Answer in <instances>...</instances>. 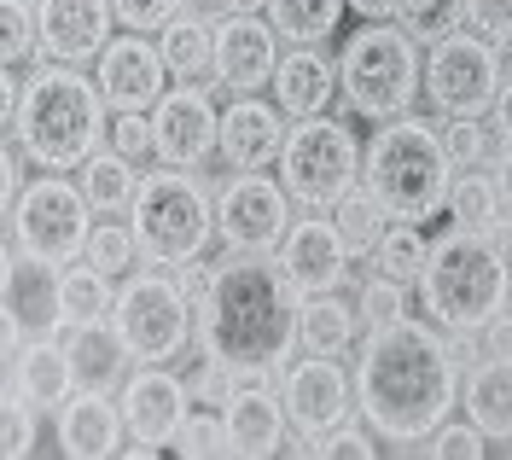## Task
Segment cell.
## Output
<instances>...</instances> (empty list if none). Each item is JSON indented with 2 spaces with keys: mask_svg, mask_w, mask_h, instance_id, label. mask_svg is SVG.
I'll return each mask as SVG.
<instances>
[{
  "mask_svg": "<svg viewBox=\"0 0 512 460\" xmlns=\"http://www.w3.org/2000/svg\"><path fill=\"white\" fill-rule=\"evenodd\" d=\"M478 356H512V309L478 327Z\"/></svg>",
  "mask_w": 512,
  "mask_h": 460,
  "instance_id": "50",
  "label": "cell"
},
{
  "mask_svg": "<svg viewBox=\"0 0 512 460\" xmlns=\"http://www.w3.org/2000/svg\"><path fill=\"white\" fill-rule=\"evenodd\" d=\"M198 315V338L222 356L239 385L251 379H286L297 344V315H303V292L291 286L280 257H245V251H222L216 257V286L204 303H192Z\"/></svg>",
  "mask_w": 512,
  "mask_h": 460,
  "instance_id": "2",
  "label": "cell"
},
{
  "mask_svg": "<svg viewBox=\"0 0 512 460\" xmlns=\"http://www.w3.org/2000/svg\"><path fill=\"white\" fill-rule=\"evenodd\" d=\"M355 321H361V332L408 321V280H390L373 268V280H361V297H355Z\"/></svg>",
  "mask_w": 512,
  "mask_h": 460,
  "instance_id": "37",
  "label": "cell"
},
{
  "mask_svg": "<svg viewBox=\"0 0 512 460\" xmlns=\"http://www.w3.org/2000/svg\"><path fill=\"white\" fill-rule=\"evenodd\" d=\"M117 6V24L134 35H152V30H169L181 12H187V0H111Z\"/></svg>",
  "mask_w": 512,
  "mask_h": 460,
  "instance_id": "43",
  "label": "cell"
},
{
  "mask_svg": "<svg viewBox=\"0 0 512 460\" xmlns=\"http://www.w3.org/2000/svg\"><path fill=\"white\" fill-rule=\"evenodd\" d=\"M414 286L425 297V315L443 332L478 338L483 321H495L512 303V263L489 233L448 222L443 233H431V257H425V274Z\"/></svg>",
  "mask_w": 512,
  "mask_h": 460,
  "instance_id": "4",
  "label": "cell"
},
{
  "mask_svg": "<svg viewBox=\"0 0 512 460\" xmlns=\"http://www.w3.org/2000/svg\"><path fill=\"white\" fill-rule=\"evenodd\" d=\"M99 94L111 111H152L163 94H169V65H163L158 41L146 35H117L105 53H99Z\"/></svg>",
  "mask_w": 512,
  "mask_h": 460,
  "instance_id": "19",
  "label": "cell"
},
{
  "mask_svg": "<svg viewBox=\"0 0 512 460\" xmlns=\"http://www.w3.org/2000/svg\"><path fill=\"white\" fill-rule=\"evenodd\" d=\"M280 70V35L268 18H216V76L227 94H256Z\"/></svg>",
  "mask_w": 512,
  "mask_h": 460,
  "instance_id": "21",
  "label": "cell"
},
{
  "mask_svg": "<svg viewBox=\"0 0 512 460\" xmlns=\"http://www.w3.org/2000/svg\"><path fill=\"white\" fill-rule=\"evenodd\" d=\"M192 169H152L140 175V193L128 210V228L140 239V257L152 268H181L210 251L216 239V198L204 193Z\"/></svg>",
  "mask_w": 512,
  "mask_h": 460,
  "instance_id": "7",
  "label": "cell"
},
{
  "mask_svg": "<svg viewBox=\"0 0 512 460\" xmlns=\"http://www.w3.org/2000/svg\"><path fill=\"white\" fill-rule=\"evenodd\" d=\"M111 327L128 344L134 362H175L198 338V315H192V297L181 292V280H169L146 263L134 280L117 286V309H111Z\"/></svg>",
  "mask_w": 512,
  "mask_h": 460,
  "instance_id": "9",
  "label": "cell"
},
{
  "mask_svg": "<svg viewBox=\"0 0 512 460\" xmlns=\"http://www.w3.org/2000/svg\"><path fill=\"white\" fill-rule=\"evenodd\" d=\"M297 344H303V356H350L361 344V321H355V309L338 292H315L303 297Z\"/></svg>",
  "mask_w": 512,
  "mask_h": 460,
  "instance_id": "28",
  "label": "cell"
},
{
  "mask_svg": "<svg viewBox=\"0 0 512 460\" xmlns=\"http://www.w3.org/2000/svg\"><path fill=\"white\" fill-rule=\"evenodd\" d=\"M507 449H512V443H507Z\"/></svg>",
  "mask_w": 512,
  "mask_h": 460,
  "instance_id": "58",
  "label": "cell"
},
{
  "mask_svg": "<svg viewBox=\"0 0 512 460\" xmlns=\"http://www.w3.org/2000/svg\"><path fill=\"white\" fill-rule=\"evenodd\" d=\"M24 164H30V152L12 140V146H6V158H0V198H6V216H12V204L24 198V187H30V181H24Z\"/></svg>",
  "mask_w": 512,
  "mask_h": 460,
  "instance_id": "49",
  "label": "cell"
},
{
  "mask_svg": "<svg viewBox=\"0 0 512 460\" xmlns=\"http://www.w3.org/2000/svg\"><path fill=\"white\" fill-rule=\"evenodd\" d=\"M315 455H350V460H373L379 455V437L373 431H355V420H344L338 431L315 437Z\"/></svg>",
  "mask_w": 512,
  "mask_h": 460,
  "instance_id": "48",
  "label": "cell"
},
{
  "mask_svg": "<svg viewBox=\"0 0 512 460\" xmlns=\"http://www.w3.org/2000/svg\"><path fill=\"white\" fill-rule=\"evenodd\" d=\"M419 449H425V460H478L483 449H489V437H483L472 420H443Z\"/></svg>",
  "mask_w": 512,
  "mask_h": 460,
  "instance_id": "41",
  "label": "cell"
},
{
  "mask_svg": "<svg viewBox=\"0 0 512 460\" xmlns=\"http://www.w3.org/2000/svg\"><path fill=\"white\" fill-rule=\"evenodd\" d=\"M443 146H448V164H454V175H460V169H483L489 158H495V134L483 129V123H448Z\"/></svg>",
  "mask_w": 512,
  "mask_h": 460,
  "instance_id": "42",
  "label": "cell"
},
{
  "mask_svg": "<svg viewBox=\"0 0 512 460\" xmlns=\"http://www.w3.org/2000/svg\"><path fill=\"white\" fill-rule=\"evenodd\" d=\"M12 391H24L41 414H59L64 402L82 391L70 350H64V344H53V338H30V344L12 356Z\"/></svg>",
  "mask_w": 512,
  "mask_h": 460,
  "instance_id": "25",
  "label": "cell"
},
{
  "mask_svg": "<svg viewBox=\"0 0 512 460\" xmlns=\"http://www.w3.org/2000/svg\"><path fill=\"white\" fill-rule=\"evenodd\" d=\"M425 257H431V239L419 233V222H390L373 251V268L390 274V280H419L425 274Z\"/></svg>",
  "mask_w": 512,
  "mask_h": 460,
  "instance_id": "36",
  "label": "cell"
},
{
  "mask_svg": "<svg viewBox=\"0 0 512 460\" xmlns=\"http://www.w3.org/2000/svg\"><path fill=\"white\" fill-rule=\"evenodd\" d=\"M187 12H198V18H227V0H187Z\"/></svg>",
  "mask_w": 512,
  "mask_h": 460,
  "instance_id": "56",
  "label": "cell"
},
{
  "mask_svg": "<svg viewBox=\"0 0 512 460\" xmlns=\"http://www.w3.org/2000/svg\"><path fill=\"white\" fill-rule=\"evenodd\" d=\"M175 280H181V292H187L192 303H204V292L216 286V263H204V257H192V263H181V274H175Z\"/></svg>",
  "mask_w": 512,
  "mask_h": 460,
  "instance_id": "51",
  "label": "cell"
},
{
  "mask_svg": "<svg viewBox=\"0 0 512 460\" xmlns=\"http://www.w3.org/2000/svg\"><path fill=\"white\" fill-rule=\"evenodd\" d=\"M175 455H181V460H222V455H233L227 414H216V408L187 414V426H181V437H175Z\"/></svg>",
  "mask_w": 512,
  "mask_h": 460,
  "instance_id": "39",
  "label": "cell"
},
{
  "mask_svg": "<svg viewBox=\"0 0 512 460\" xmlns=\"http://www.w3.org/2000/svg\"><path fill=\"white\" fill-rule=\"evenodd\" d=\"M227 414V431H233V455L239 460H268L280 455V443H286V402L274 396V385H262V379H251V385H239V391L222 402Z\"/></svg>",
  "mask_w": 512,
  "mask_h": 460,
  "instance_id": "23",
  "label": "cell"
},
{
  "mask_svg": "<svg viewBox=\"0 0 512 460\" xmlns=\"http://www.w3.org/2000/svg\"><path fill=\"white\" fill-rule=\"evenodd\" d=\"M350 373H355L361 426L390 449H419L454 414L466 367L448 356V332L431 315L425 321L408 315L396 327L361 332Z\"/></svg>",
  "mask_w": 512,
  "mask_h": 460,
  "instance_id": "1",
  "label": "cell"
},
{
  "mask_svg": "<svg viewBox=\"0 0 512 460\" xmlns=\"http://www.w3.org/2000/svg\"><path fill=\"white\" fill-rule=\"evenodd\" d=\"M158 53L175 82H192L204 94H227V82L216 76V18L181 12L169 30H158Z\"/></svg>",
  "mask_w": 512,
  "mask_h": 460,
  "instance_id": "26",
  "label": "cell"
},
{
  "mask_svg": "<svg viewBox=\"0 0 512 460\" xmlns=\"http://www.w3.org/2000/svg\"><path fill=\"white\" fill-rule=\"evenodd\" d=\"M268 88H274V105L286 111L291 123L326 117V105H332V94H338V65H332L320 47H291Z\"/></svg>",
  "mask_w": 512,
  "mask_h": 460,
  "instance_id": "24",
  "label": "cell"
},
{
  "mask_svg": "<svg viewBox=\"0 0 512 460\" xmlns=\"http://www.w3.org/2000/svg\"><path fill=\"white\" fill-rule=\"evenodd\" d=\"M181 373H187V385H192V402H204V408H222L227 396L239 391V373L204 338H192L187 350H181Z\"/></svg>",
  "mask_w": 512,
  "mask_h": 460,
  "instance_id": "35",
  "label": "cell"
},
{
  "mask_svg": "<svg viewBox=\"0 0 512 460\" xmlns=\"http://www.w3.org/2000/svg\"><path fill=\"white\" fill-rule=\"evenodd\" d=\"M70 362H76V379L82 385H94V391H111L117 379H128L134 373V356H128V344L117 338V327L111 321H99V327H70Z\"/></svg>",
  "mask_w": 512,
  "mask_h": 460,
  "instance_id": "29",
  "label": "cell"
},
{
  "mask_svg": "<svg viewBox=\"0 0 512 460\" xmlns=\"http://www.w3.org/2000/svg\"><path fill=\"white\" fill-rule=\"evenodd\" d=\"M332 228L344 233L350 257H373V251H379V239H384V228H390V210H384L367 187H350V193L332 204Z\"/></svg>",
  "mask_w": 512,
  "mask_h": 460,
  "instance_id": "33",
  "label": "cell"
},
{
  "mask_svg": "<svg viewBox=\"0 0 512 460\" xmlns=\"http://www.w3.org/2000/svg\"><path fill=\"white\" fill-rule=\"evenodd\" d=\"M64 327V263L30 257L12 245L6 257V356H18L30 338H53Z\"/></svg>",
  "mask_w": 512,
  "mask_h": 460,
  "instance_id": "14",
  "label": "cell"
},
{
  "mask_svg": "<svg viewBox=\"0 0 512 460\" xmlns=\"http://www.w3.org/2000/svg\"><path fill=\"white\" fill-rule=\"evenodd\" d=\"M94 204L76 181L64 175H41L24 187V198L12 204V245L47 257V263H76L88 251V233H94Z\"/></svg>",
  "mask_w": 512,
  "mask_h": 460,
  "instance_id": "11",
  "label": "cell"
},
{
  "mask_svg": "<svg viewBox=\"0 0 512 460\" xmlns=\"http://www.w3.org/2000/svg\"><path fill=\"white\" fill-rule=\"evenodd\" d=\"M111 24H117L111 0H35V30H41L35 59L41 65H76V70L99 65V53L117 41Z\"/></svg>",
  "mask_w": 512,
  "mask_h": 460,
  "instance_id": "16",
  "label": "cell"
},
{
  "mask_svg": "<svg viewBox=\"0 0 512 460\" xmlns=\"http://www.w3.org/2000/svg\"><path fill=\"white\" fill-rule=\"evenodd\" d=\"M355 408V373L344 356H303L286 367V420L303 437H326L350 420Z\"/></svg>",
  "mask_w": 512,
  "mask_h": 460,
  "instance_id": "17",
  "label": "cell"
},
{
  "mask_svg": "<svg viewBox=\"0 0 512 460\" xmlns=\"http://www.w3.org/2000/svg\"><path fill=\"white\" fill-rule=\"evenodd\" d=\"M361 187L390 210V222H431L437 210H448L454 164L443 129L414 111L379 123V134L361 146Z\"/></svg>",
  "mask_w": 512,
  "mask_h": 460,
  "instance_id": "5",
  "label": "cell"
},
{
  "mask_svg": "<svg viewBox=\"0 0 512 460\" xmlns=\"http://www.w3.org/2000/svg\"><path fill=\"white\" fill-rule=\"evenodd\" d=\"M425 105L443 117V123H483L495 111L501 94V59H495V41L478 30H448L443 41H431L425 53Z\"/></svg>",
  "mask_w": 512,
  "mask_h": 460,
  "instance_id": "10",
  "label": "cell"
},
{
  "mask_svg": "<svg viewBox=\"0 0 512 460\" xmlns=\"http://www.w3.org/2000/svg\"><path fill=\"white\" fill-rule=\"evenodd\" d=\"M466 24L489 41H512V0H460Z\"/></svg>",
  "mask_w": 512,
  "mask_h": 460,
  "instance_id": "47",
  "label": "cell"
},
{
  "mask_svg": "<svg viewBox=\"0 0 512 460\" xmlns=\"http://www.w3.org/2000/svg\"><path fill=\"white\" fill-rule=\"evenodd\" d=\"M123 402H111V391H82L70 396L53 420V437H59V455L64 460H111L123 455Z\"/></svg>",
  "mask_w": 512,
  "mask_h": 460,
  "instance_id": "22",
  "label": "cell"
},
{
  "mask_svg": "<svg viewBox=\"0 0 512 460\" xmlns=\"http://www.w3.org/2000/svg\"><path fill=\"white\" fill-rule=\"evenodd\" d=\"M280 268L291 274V286H297L303 297L344 292V280H350V245H344V233L332 228L326 216H303V222L286 228Z\"/></svg>",
  "mask_w": 512,
  "mask_h": 460,
  "instance_id": "20",
  "label": "cell"
},
{
  "mask_svg": "<svg viewBox=\"0 0 512 460\" xmlns=\"http://www.w3.org/2000/svg\"><path fill=\"white\" fill-rule=\"evenodd\" d=\"M111 309H117L111 274H99L88 257L64 263V327H99V321H111Z\"/></svg>",
  "mask_w": 512,
  "mask_h": 460,
  "instance_id": "31",
  "label": "cell"
},
{
  "mask_svg": "<svg viewBox=\"0 0 512 460\" xmlns=\"http://www.w3.org/2000/svg\"><path fill=\"white\" fill-rule=\"evenodd\" d=\"M280 187L309 216H326L350 187H361V140L350 123H338V117L291 123L286 152H280Z\"/></svg>",
  "mask_w": 512,
  "mask_h": 460,
  "instance_id": "8",
  "label": "cell"
},
{
  "mask_svg": "<svg viewBox=\"0 0 512 460\" xmlns=\"http://www.w3.org/2000/svg\"><path fill=\"white\" fill-rule=\"evenodd\" d=\"M489 117H495V140L512 146V82H501V94H495V111H489Z\"/></svg>",
  "mask_w": 512,
  "mask_h": 460,
  "instance_id": "52",
  "label": "cell"
},
{
  "mask_svg": "<svg viewBox=\"0 0 512 460\" xmlns=\"http://www.w3.org/2000/svg\"><path fill=\"white\" fill-rule=\"evenodd\" d=\"M286 111L274 99L256 94H233V105L222 111V140H216V158L227 164V175H256V169L280 164L286 152Z\"/></svg>",
  "mask_w": 512,
  "mask_h": 460,
  "instance_id": "18",
  "label": "cell"
},
{
  "mask_svg": "<svg viewBox=\"0 0 512 460\" xmlns=\"http://www.w3.org/2000/svg\"><path fill=\"white\" fill-rule=\"evenodd\" d=\"M501 210H507V204L495 193V175H483V169H460V175H454V187H448V216H454L460 228L489 233V222H495Z\"/></svg>",
  "mask_w": 512,
  "mask_h": 460,
  "instance_id": "34",
  "label": "cell"
},
{
  "mask_svg": "<svg viewBox=\"0 0 512 460\" xmlns=\"http://www.w3.org/2000/svg\"><path fill=\"white\" fill-rule=\"evenodd\" d=\"M419 88H425V59L419 41L402 24H361L338 53V94L355 117L367 123H390L414 111Z\"/></svg>",
  "mask_w": 512,
  "mask_h": 460,
  "instance_id": "6",
  "label": "cell"
},
{
  "mask_svg": "<svg viewBox=\"0 0 512 460\" xmlns=\"http://www.w3.org/2000/svg\"><path fill=\"white\" fill-rule=\"evenodd\" d=\"M35 47H41V30H35V0H6V65H24L35 59Z\"/></svg>",
  "mask_w": 512,
  "mask_h": 460,
  "instance_id": "44",
  "label": "cell"
},
{
  "mask_svg": "<svg viewBox=\"0 0 512 460\" xmlns=\"http://www.w3.org/2000/svg\"><path fill=\"white\" fill-rule=\"evenodd\" d=\"M216 140H222V111L210 105L204 88H169V94L152 105V158L163 169H198L216 158Z\"/></svg>",
  "mask_w": 512,
  "mask_h": 460,
  "instance_id": "15",
  "label": "cell"
},
{
  "mask_svg": "<svg viewBox=\"0 0 512 460\" xmlns=\"http://www.w3.org/2000/svg\"><path fill=\"white\" fill-rule=\"evenodd\" d=\"M117 402H123V426H128L123 455L152 460L163 449H175V437H181V426L192 414V385H187V373H169L163 362H140L123 379Z\"/></svg>",
  "mask_w": 512,
  "mask_h": 460,
  "instance_id": "12",
  "label": "cell"
},
{
  "mask_svg": "<svg viewBox=\"0 0 512 460\" xmlns=\"http://www.w3.org/2000/svg\"><path fill=\"white\" fill-rule=\"evenodd\" d=\"M460 408L489 443H512V356H478L460 379Z\"/></svg>",
  "mask_w": 512,
  "mask_h": 460,
  "instance_id": "27",
  "label": "cell"
},
{
  "mask_svg": "<svg viewBox=\"0 0 512 460\" xmlns=\"http://www.w3.org/2000/svg\"><path fill=\"white\" fill-rule=\"evenodd\" d=\"M268 0H227V18H262Z\"/></svg>",
  "mask_w": 512,
  "mask_h": 460,
  "instance_id": "55",
  "label": "cell"
},
{
  "mask_svg": "<svg viewBox=\"0 0 512 460\" xmlns=\"http://www.w3.org/2000/svg\"><path fill=\"white\" fill-rule=\"evenodd\" d=\"M489 175H495V193H501V204L512 210V146H501V152H495Z\"/></svg>",
  "mask_w": 512,
  "mask_h": 460,
  "instance_id": "53",
  "label": "cell"
},
{
  "mask_svg": "<svg viewBox=\"0 0 512 460\" xmlns=\"http://www.w3.org/2000/svg\"><path fill=\"white\" fill-rule=\"evenodd\" d=\"M111 152L140 164L152 152V111H111Z\"/></svg>",
  "mask_w": 512,
  "mask_h": 460,
  "instance_id": "46",
  "label": "cell"
},
{
  "mask_svg": "<svg viewBox=\"0 0 512 460\" xmlns=\"http://www.w3.org/2000/svg\"><path fill=\"white\" fill-rule=\"evenodd\" d=\"M344 6H350V12H361V18H367V24H390V18H396V6H402V0H344Z\"/></svg>",
  "mask_w": 512,
  "mask_h": 460,
  "instance_id": "54",
  "label": "cell"
},
{
  "mask_svg": "<svg viewBox=\"0 0 512 460\" xmlns=\"http://www.w3.org/2000/svg\"><path fill=\"white\" fill-rule=\"evenodd\" d=\"M344 18V0H268V24L286 47H320L332 41Z\"/></svg>",
  "mask_w": 512,
  "mask_h": 460,
  "instance_id": "32",
  "label": "cell"
},
{
  "mask_svg": "<svg viewBox=\"0 0 512 460\" xmlns=\"http://www.w3.org/2000/svg\"><path fill=\"white\" fill-rule=\"evenodd\" d=\"M12 140L30 152L41 175L82 169L99 140H111V105L94 76H82L76 65H35L12 111Z\"/></svg>",
  "mask_w": 512,
  "mask_h": 460,
  "instance_id": "3",
  "label": "cell"
},
{
  "mask_svg": "<svg viewBox=\"0 0 512 460\" xmlns=\"http://www.w3.org/2000/svg\"><path fill=\"white\" fill-rule=\"evenodd\" d=\"M88 204H94V216H128L134 210V193H140V175L128 164L123 152H94L88 164H82V181H76Z\"/></svg>",
  "mask_w": 512,
  "mask_h": 460,
  "instance_id": "30",
  "label": "cell"
},
{
  "mask_svg": "<svg viewBox=\"0 0 512 460\" xmlns=\"http://www.w3.org/2000/svg\"><path fill=\"white\" fill-rule=\"evenodd\" d=\"M291 228V198L280 181L256 175H227L222 198H216V239L222 251H245V257H274L286 245Z\"/></svg>",
  "mask_w": 512,
  "mask_h": 460,
  "instance_id": "13",
  "label": "cell"
},
{
  "mask_svg": "<svg viewBox=\"0 0 512 460\" xmlns=\"http://www.w3.org/2000/svg\"><path fill=\"white\" fill-rule=\"evenodd\" d=\"M460 18H466L460 0H402V6H396V24L414 35V41H425V47L443 41L448 30H460Z\"/></svg>",
  "mask_w": 512,
  "mask_h": 460,
  "instance_id": "40",
  "label": "cell"
},
{
  "mask_svg": "<svg viewBox=\"0 0 512 460\" xmlns=\"http://www.w3.org/2000/svg\"><path fill=\"white\" fill-rule=\"evenodd\" d=\"M495 59H501V82H512V41H501V47H495Z\"/></svg>",
  "mask_w": 512,
  "mask_h": 460,
  "instance_id": "57",
  "label": "cell"
},
{
  "mask_svg": "<svg viewBox=\"0 0 512 460\" xmlns=\"http://www.w3.org/2000/svg\"><path fill=\"white\" fill-rule=\"evenodd\" d=\"M88 263L99 268V274H128L134 268V257H140V239H134V228L128 222H117V216H99L94 233H88V251H82Z\"/></svg>",
  "mask_w": 512,
  "mask_h": 460,
  "instance_id": "38",
  "label": "cell"
},
{
  "mask_svg": "<svg viewBox=\"0 0 512 460\" xmlns=\"http://www.w3.org/2000/svg\"><path fill=\"white\" fill-rule=\"evenodd\" d=\"M35 414H41V408H35L30 396L6 385V455H12V460L35 455V426H41Z\"/></svg>",
  "mask_w": 512,
  "mask_h": 460,
  "instance_id": "45",
  "label": "cell"
}]
</instances>
